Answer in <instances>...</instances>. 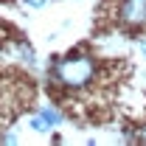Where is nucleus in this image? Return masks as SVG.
<instances>
[{"instance_id": "1", "label": "nucleus", "mask_w": 146, "mask_h": 146, "mask_svg": "<svg viewBox=\"0 0 146 146\" xmlns=\"http://www.w3.org/2000/svg\"><path fill=\"white\" fill-rule=\"evenodd\" d=\"M93 73H96V62H93V56H87V54L65 56V59H59V62L51 65V79L59 82L62 87H70V90L84 87L93 79Z\"/></svg>"}, {"instance_id": "2", "label": "nucleus", "mask_w": 146, "mask_h": 146, "mask_svg": "<svg viewBox=\"0 0 146 146\" xmlns=\"http://www.w3.org/2000/svg\"><path fill=\"white\" fill-rule=\"evenodd\" d=\"M115 20L124 28H143L146 25V0H121Z\"/></svg>"}, {"instance_id": "3", "label": "nucleus", "mask_w": 146, "mask_h": 146, "mask_svg": "<svg viewBox=\"0 0 146 146\" xmlns=\"http://www.w3.org/2000/svg\"><path fill=\"white\" fill-rule=\"evenodd\" d=\"M59 121H62V118L56 115L54 110H42V115L31 121V127H34L36 132H45V129H48V127H54V124H59Z\"/></svg>"}, {"instance_id": "4", "label": "nucleus", "mask_w": 146, "mask_h": 146, "mask_svg": "<svg viewBox=\"0 0 146 146\" xmlns=\"http://www.w3.org/2000/svg\"><path fill=\"white\" fill-rule=\"evenodd\" d=\"M28 6H34V9H39V6H45V0H25Z\"/></svg>"}, {"instance_id": "5", "label": "nucleus", "mask_w": 146, "mask_h": 146, "mask_svg": "<svg viewBox=\"0 0 146 146\" xmlns=\"http://www.w3.org/2000/svg\"><path fill=\"white\" fill-rule=\"evenodd\" d=\"M138 141H141V143H146V129H141V132H138Z\"/></svg>"}]
</instances>
